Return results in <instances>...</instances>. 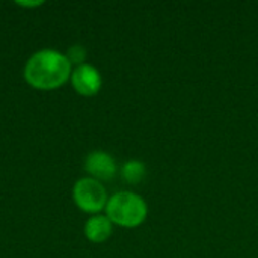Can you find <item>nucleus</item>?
Segmentation results:
<instances>
[{
	"instance_id": "1",
	"label": "nucleus",
	"mask_w": 258,
	"mask_h": 258,
	"mask_svg": "<svg viewBox=\"0 0 258 258\" xmlns=\"http://www.w3.org/2000/svg\"><path fill=\"white\" fill-rule=\"evenodd\" d=\"M71 73V63L65 54L54 50L35 53L26 63L24 77L38 89H54L62 86Z\"/></svg>"
},
{
	"instance_id": "3",
	"label": "nucleus",
	"mask_w": 258,
	"mask_h": 258,
	"mask_svg": "<svg viewBox=\"0 0 258 258\" xmlns=\"http://www.w3.org/2000/svg\"><path fill=\"white\" fill-rule=\"evenodd\" d=\"M74 201L83 212L95 213L107 204L106 189L95 178H82L74 184L73 189Z\"/></svg>"
},
{
	"instance_id": "4",
	"label": "nucleus",
	"mask_w": 258,
	"mask_h": 258,
	"mask_svg": "<svg viewBox=\"0 0 258 258\" xmlns=\"http://www.w3.org/2000/svg\"><path fill=\"white\" fill-rule=\"evenodd\" d=\"M71 83L74 89L85 97L95 95L101 88V76L92 65L82 63L71 74Z\"/></svg>"
},
{
	"instance_id": "6",
	"label": "nucleus",
	"mask_w": 258,
	"mask_h": 258,
	"mask_svg": "<svg viewBox=\"0 0 258 258\" xmlns=\"http://www.w3.org/2000/svg\"><path fill=\"white\" fill-rule=\"evenodd\" d=\"M85 234L91 242L101 243L112 234V222L107 216H94L85 225Z\"/></svg>"
},
{
	"instance_id": "7",
	"label": "nucleus",
	"mask_w": 258,
	"mask_h": 258,
	"mask_svg": "<svg viewBox=\"0 0 258 258\" xmlns=\"http://www.w3.org/2000/svg\"><path fill=\"white\" fill-rule=\"evenodd\" d=\"M145 172H147V168L139 160H130L121 169V175H122V178L128 184H138V183H141L144 180V177H145Z\"/></svg>"
},
{
	"instance_id": "8",
	"label": "nucleus",
	"mask_w": 258,
	"mask_h": 258,
	"mask_svg": "<svg viewBox=\"0 0 258 258\" xmlns=\"http://www.w3.org/2000/svg\"><path fill=\"white\" fill-rule=\"evenodd\" d=\"M86 57V51L83 47L80 45H73L68 48V53H67V59L70 60V63H82Z\"/></svg>"
},
{
	"instance_id": "2",
	"label": "nucleus",
	"mask_w": 258,
	"mask_h": 258,
	"mask_svg": "<svg viewBox=\"0 0 258 258\" xmlns=\"http://www.w3.org/2000/svg\"><path fill=\"white\" fill-rule=\"evenodd\" d=\"M107 218L121 227L135 228L141 225L148 213L147 203L133 192H118L106 204Z\"/></svg>"
},
{
	"instance_id": "5",
	"label": "nucleus",
	"mask_w": 258,
	"mask_h": 258,
	"mask_svg": "<svg viewBox=\"0 0 258 258\" xmlns=\"http://www.w3.org/2000/svg\"><path fill=\"white\" fill-rule=\"evenodd\" d=\"M86 171L98 180H110L116 174V163L113 157L104 151H94L86 157Z\"/></svg>"
}]
</instances>
